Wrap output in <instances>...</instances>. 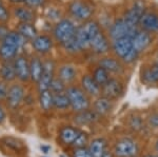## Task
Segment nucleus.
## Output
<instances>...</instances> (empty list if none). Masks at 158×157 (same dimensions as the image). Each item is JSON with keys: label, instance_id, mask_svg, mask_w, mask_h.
Segmentation results:
<instances>
[{"label": "nucleus", "instance_id": "29", "mask_svg": "<svg viewBox=\"0 0 158 157\" xmlns=\"http://www.w3.org/2000/svg\"><path fill=\"white\" fill-rule=\"evenodd\" d=\"M142 80L149 85L158 82V63H154L144 71L142 74Z\"/></svg>", "mask_w": 158, "mask_h": 157}, {"label": "nucleus", "instance_id": "38", "mask_svg": "<svg viewBox=\"0 0 158 157\" xmlns=\"http://www.w3.org/2000/svg\"><path fill=\"white\" fill-rule=\"evenodd\" d=\"M9 18H10V14L7 12V10L3 6V3H0V21L6 22Z\"/></svg>", "mask_w": 158, "mask_h": 157}, {"label": "nucleus", "instance_id": "28", "mask_svg": "<svg viewBox=\"0 0 158 157\" xmlns=\"http://www.w3.org/2000/svg\"><path fill=\"white\" fill-rule=\"evenodd\" d=\"M17 52H18V50L16 48L12 47V45L3 43V42L0 45V57L4 61H12L13 59H15Z\"/></svg>", "mask_w": 158, "mask_h": 157}, {"label": "nucleus", "instance_id": "42", "mask_svg": "<svg viewBox=\"0 0 158 157\" xmlns=\"http://www.w3.org/2000/svg\"><path fill=\"white\" fill-rule=\"evenodd\" d=\"M140 126H141V123H140V119L139 118H133L132 119V122H131V126L133 129H139Z\"/></svg>", "mask_w": 158, "mask_h": 157}, {"label": "nucleus", "instance_id": "39", "mask_svg": "<svg viewBox=\"0 0 158 157\" xmlns=\"http://www.w3.org/2000/svg\"><path fill=\"white\" fill-rule=\"evenodd\" d=\"M23 2L31 9H34V7H38L41 6L44 2V0H23Z\"/></svg>", "mask_w": 158, "mask_h": 157}, {"label": "nucleus", "instance_id": "12", "mask_svg": "<svg viewBox=\"0 0 158 157\" xmlns=\"http://www.w3.org/2000/svg\"><path fill=\"white\" fill-rule=\"evenodd\" d=\"M24 96V90L21 85H14L7 91L6 99L9 107L12 109H16L21 102L22 98Z\"/></svg>", "mask_w": 158, "mask_h": 157}, {"label": "nucleus", "instance_id": "40", "mask_svg": "<svg viewBox=\"0 0 158 157\" xmlns=\"http://www.w3.org/2000/svg\"><path fill=\"white\" fill-rule=\"evenodd\" d=\"M7 91H9V89H7L6 83H0V99H3L6 97Z\"/></svg>", "mask_w": 158, "mask_h": 157}, {"label": "nucleus", "instance_id": "37", "mask_svg": "<svg viewBox=\"0 0 158 157\" xmlns=\"http://www.w3.org/2000/svg\"><path fill=\"white\" fill-rule=\"evenodd\" d=\"M74 157H92V155L85 148H77L74 152Z\"/></svg>", "mask_w": 158, "mask_h": 157}, {"label": "nucleus", "instance_id": "22", "mask_svg": "<svg viewBox=\"0 0 158 157\" xmlns=\"http://www.w3.org/2000/svg\"><path fill=\"white\" fill-rule=\"evenodd\" d=\"M112 109V101L109 98L99 97L97 100L94 102V111L98 114V115H106L108 114Z\"/></svg>", "mask_w": 158, "mask_h": 157}, {"label": "nucleus", "instance_id": "49", "mask_svg": "<svg viewBox=\"0 0 158 157\" xmlns=\"http://www.w3.org/2000/svg\"><path fill=\"white\" fill-rule=\"evenodd\" d=\"M156 151L158 152V140H157V143H156Z\"/></svg>", "mask_w": 158, "mask_h": 157}, {"label": "nucleus", "instance_id": "10", "mask_svg": "<svg viewBox=\"0 0 158 157\" xmlns=\"http://www.w3.org/2000/svg\"><path fill=\"white\" fill-rule=\"evenodd\" d=\"M134 48H133V43H132L131 37H122L119 38V39L114 40L113 42L114 52L121 59H123Z\"/></svg>", "mask_w": 158, "mask_h": 157}, {"label": "nucleus", "instance_id": "19", "mask_svg": "<svg viewBox=\"0 0 158 157\" xmlns=\"http://www.w3.org/2000/svg\"><path fill=\"white\" fill-rule=\"evenodd\" d=\"M14 15L20 22H31L32 23L33 20L35 19V14L31 7H16L14 11Z\"/></svg>", "mask_w": 158, "mask_h": 157}, {"label": "nucleus", "instance_id": "15", "mask_svg": "<svg viewBox=\"0 0 158 157\" xmlns=\"http://www.w3.org/2000/svg\"><path fill=\"white\" fill-rule=\"evenodd\" d=\"M139 24L147 32L158 31V15L155 13H144L140 19Z\"/></svg>", "mask_w": 158, "mask_h": 157}, {"label": "nucleus", "instance_id": "23", "mask_svg": "<svg viewBox=\"0 0 158 157\" xmlns=\"http://www.w3.org/2000/svg\"><path fill=\"white\" fill-rule=\"evenodd\" d=\"M0 75H1L2 79L6 80V81H12V80H14L17 77L14 62L4 61L2 63L1 69H0Z\"/></svg>", "mask_w": 158, "mask_h": 157}, {"label": "nucleus", "instance_id": "18", "mask_svg": "<svg viewBox=\"0 0 158 157\" xmlns=\"http://www.w3.org/2000/svg\"><path fill=\"white\" fill-rule=\"evenodd\" d=\"M43 70V62L38 57H33L30 61V75L33 81L38 82Z\"/></svg>", "mask_w": 158, "mask_h": 157}, {"label": "nucleus", "instance_id": "21", "mask_svg": "<svg viewBox=\"0 0 158 157\" xmlns=\"http://www.w3.org/2000/svg\"><path fill=\"white\" fill-rule=\"evenodd\" d=\"M98 114L95 111H89L88 109L85 111L78 112L77 115L75 116V121L79 125H89V123L94 122L97 120Z\"/></svg>", "mask_w": 158, "mask_h": 157}, {"label": "nucleus", "instance_id": "6", "mask_svg": "<svg viewBox=\"0 0 158 157\" xmlns=\"http://www.w3.org/2000/svg\"><path fill=\"white\" fill-rule=\"evenodd\" d=\"M137 145L130 138H123L116 143L114 152L117 157H133L137 153Z\"/></svg>", "mask_w": 158, "mask_h": 157}, {"label": "nucleus", "instance_id": "50", "mask_svg": "<svg viewBox=\"0 0 158 157\" xmlns=\"http://www.w3.org/2000/svg\"><path fill=\"white\" fill-rule=\"evenodd\" d=\"M60 157H68V156H65V155H60Z\"/></svg>", "mask_w": 158, "mask_h": 157}, {"label": "nucleus", "instance_id": "14", "mask_svg": "<svg viewBox=\"0 0 158 157\" xmlns=\"http://www.w3.org/2000/svg\"><path fill=\"white\" fill-rule=\"evenodd\" d=\"M32 45L35 49V51H37L38 53L45 54V53H49L52 50L53 41L47 35H37L32 40Z\"/></svg>", "mask_w": 158, "mask_h": 157}, {"label": "nucleus", "instance_id": "24", "mask_svg": "<svg viewBox=\"0 0 158 157\" xmlns=\"http://www.w3.org/2000/svg\"><path fill=\"white\" fill-rule=\"evenodd\" d=\"M19 34H21L25 39L33 40L37 36V30L31 22H21L18 25V31Z\"/></svg>", "mask_w": 158, "mask_h": 157}, {"label": "nucleus", "instance_id": "32", "mask_svg": "<svg viewBox=\"0 0 158 157\" xmlns=\"http://www.w3.org/2000/svg\"><path fill=\"white\" fill-rule=\"evenodd\" d=\"M75 38L77 40L78 44L80 45L81 50L85 49V48L90 47V38H89L88 34L85 33V29L83 27H79L76 29V32H75Z\"/></svg>", "mask_w": 158, "mask_h": 157}, {"label": "nucleus", "instance_id": "25", "mask_svg": "<svg viewBox=\"0 0 158 157\" xmlns=\"http://www.w3.org/2000/svg\"><path fill=\"white\" fill-rule=\"evenodd\" d=\"M78 134L79 131L76 130V129L71 128V126H64L60 130L59 137L63 143L69 145V143H73V141L76 139Z\"/></svg>", "mask_w": 158, "mask_h": 157}, {"label": "nucleus", "instance_id": "44", "mask_svg": "<svg viewBox=\"0 0 158 157\" xmlns=\"http://www.w3.org/2000/svg\"><path fill=\"white\" fill-rule=\"evenodd\" d=\"M4 118H6V113H4L3 109L0 107V123H1L2 121L4 120Z\"/></svg>", "mask_w": 158, "mask_h": 157}, {"label": "nucleus", "instance_id": "16", "mask_svg": "<svg viewBox=\"0 0 158 157\" xmlns=\"http://www.w3.org/2000/svg\"><path fill=\"white\" fill-rule=\"evenodd\" d=\"M25 40L27 39L21 34H19L18 32H9L6 34V36L3 38L2 42L9 45H12V47L16 48L17 50H19L24 45Z\"/></svg>", "mask_w": 158, "mask_h": 157}, {"label": "nucleus", "instance_id": "20", "mask_svg": "<svg viewBox=\"0 0 158 157\" xmlns=\"http://www.w3.org/2000/svg\"><path fill=\"white\" fill-rule=\"evenodd\" d=\"M106 143L102 138L94 139L91 143L89 151H90L92 157H102L103 154L106 153Z\"/></svg>", "mask_w": 158, "mask_h": 157}, {"label": "nucleus", "instance_id": "36", "mask_svg": "<svg viewBox=\"0 0 158 157\" xmlns=\"http://www.w3.org/2000/svg\"><path fill=\"white\" fill-rule=\"evenodd\" d=\"M86 143H88V136L85 133H81V132H79L78 136L73 141V145L76 148H85Z\"/></svg>", "mask_w": 158, "mask_h": 157}, {"label": "nucleus", "instance_id": "26", "mask_svg": "<svg viewBox=\"0 0 158 157\" xmlns=\"http://www.w3.org/2000/svg\"><path fill=\"white\" fill-rule=\"evenodd\" d=\"M76 77V70L73 65L65 64L62 65L59 70V78L64 83L73 81Z\"/></svg>", "mask_w": 158, "mask_h": 157}, {"label": "nucleus", "instance_id": "9", "mask_svg": "<svg viewBox=\"0 0 158 157\" xmlns=\"http://www.w3.org/2000/svg\"><path fill=\"white\" fill-rule=\"evenodd\" d=\"M14 67L16 71V76L21 81H27L31 78L30 75V62L27 57L17 56L14 60Z\"/></svg>", "mask_w": 158, "mask_h": 157}, {"label": "nucleus", "instance_id": "8", "mask_svg": "<svg viewBox=\"0 0 158 157\" xmlns=\"http://www.w3.org/2000/svg\"><path fill=\"white\" fill-rule=\"evenodd\" d=\"M101 91L104 97L109 98V99H116L123 92V88L122 85L117 79H109L106 85L101 87Z\"/></svg>", "mask_w": 158, "mask_h": 157}, {"label": "nucleus", "instance_id": "41", "mask_svg": "<svg viewBox=\"0 0 158 157\" xmlns=\"http://www.w3.org/2000/svg\"><path fill=\"white\" fill-rule=\"evenodd\" d=\"M150 125L154 128H158V114H153L149 119Z\"/></svg>", "mask_w": 158, "mask_h": 157}, {"label": "nucleus", "instance_id": "11", "mask_svg": "<svg viewBox=\"0 0 158 157\" xmlns=\"http://www.w3.org/2000/svg\"><path fill=\"white\" fill-rule=\"evenodd\" d=\"M152 37L147 31H137L135 35L132 37V43H133V48L138 53L142 52L151 44Z\"/></svg>", "mask_w": 158, "mask_h": 157}, {"label": "nucleus", "instance_id": "35", "mask_svg": "<svg viewBox=\"0 0 158 157\" xmlns=\"http://www.w3.org/2000/svg\"><path fill=\"white\" fill-rule=\"evenodd\" d=\"M50 91L53 94L63 93L65 91L64 82H63L60 78H53L52 82H51V85H50Z\"/></svg>", "mask_w": 158, "mask_h": 157}, {"label": "nucleus", "instance_id": "34", "mask_svg": "<svg viewBox=\"0 0 158 157\" xmlns=\"http://www.w3.org/2000/svg\"><path fill=\"white\" fill-rule=\"evenodd\" d=\"M82 27H83V29H85V33L88 34L89 38H90V41H91L92 38L95 36L98 32L101 31L100 27H99L96 21H88V22H85Z\"/></svg>", "mask_w": 158, "mask_h": 157}, {"label": "nucleus", "instance_id": "17", "mask_svg": "<svg viewBox=\"0 0 158 157\" xmlns=\"http://www.w3.org/2000/svg\"><path fill=\"white\" fill-rule=\"evenodd\" d=\"M81 83H82V87L85 89V91L86 93H89L90 95L93 96H97L100 94L101 91V87L99 85H97V82L94 80V78L90 75H85L82 77V80H81Z\"/></svg>", "mask_w": 158, "mask_h": 157}, {"label": "nucleus", "instance_id": "1", "mask_svg": "<svg viewBox=\"0 0 158 157\" xmlns=\"http://www.w3.org/2000/svg\"><path fill=\"white\" fill-rule=\"evenodd\" d=\"M69 100H70V105L76 112H81L89 109L90 102H89L88 97L85 96V92L81 91L79 88L71 87L68 90H65Z\"/></svg>", "mask_w": 158, "mask_h": 157}, {"label": "nucleus", "instance_id": "5", "mask_svg": "<svg viewBox=\"0 0 158 157\" xmlns=\"http://www.w3.org/2000/svg\"><path fill=\"white\" fill-rule=\"evenodd\" d=\"M54 70L55 64L52 60H47L43 62V70L40 79L38 80V90L39 92L45 90H50V85L54 78Z\"/></svg>", "mask_w": 158, "mask_h": 157}, {"label": "nucleus", "instance_id": "45", "mask_svg": "<svg viewBox=\"0 0 158 157\" xmlns=\"http://www.w3.org/2000/svg\"><path fill=\"white\" fill-rule=\"evenodd\" d=\"M41 150L43 151V153H49L50 147H47V146H41Z\"/></svg>", "mask_w": 158, "mask_h": 157}, {"label": "nucleus", "instance_id": "13", "mask_svg": "<svg viewBox=\"0 0 158 157\" xmlns=\"http://www.w3.org/2000/svg\"><path fill=\"white\" fill-rule=\"evenodd\" d=\"M90 47L96 54H103V53H106L109 51L110 45L106 35L100 31L91 39Z\"/></svg>", "mask_w": 158, "mask_h": 157}, {"label": "nucleus", "instance_id": "33", "mask_svg": "<svg viewBox=\"0 0 158 157\" xmlns=\"http://www.w3.org/2000/svg\"><path fill=\"white\" fill-rule=\"evenodd\" d=\"M93 78L97 85H99L100 87H102L103 85H106L108 82V80L110 79L109 77V72L106 70H104L103 68L98 67L96 68L95 71H94V74H93Z\"/></svg>", "mask_w": 158, "mask_h": 157}, {"label": "nucleus", "instance_id": "48", "mask_svg": "<svg viewBox=\"0 0 158 157\" xmlns=\"http://www.w3.org/2000/svg\"><path fill=\"white\" fill-rule=\"evenodd\" d=\"M147 157H158V156H156V155H148Z\"/></svg>", "mask_w": 158, "mask_h": 157}, {"label": "nucleus", "instance_id": "43", "mask_svg": "<svg viewBox=\"0 0 158 157\" xmlns=\"http://www.w3.org/2000/svg\"><path fill=\"white\" fill-rule=\"evenodd\" d=\"M7 33H9V31L6 30V27H0V39H1V41L3 40V38L6 36Z\"/></svg>", "mask_w": 158, "mask_h": 157}, {"label": "nucleus", "instance_id": "46", "mask_svg": "<svg viewBox=\"0 0 158 157\" xmlns=\"http://www.w3.org/2000/svg\"><path fill=\"white\" fill-rule=\"evenodd\" d=\"M102 157H113L112 156V154L111 153H108V152H106V153L103 154V156Z\"/></svg>", "mask_w": 158, "mask_h": 157}, {"label": "nucleus", "instance_id": "4", "mask_svg": "<svg viewBox=\"0 0 158 157\" xmlns=\"http://www.w3.org/2000/svg\"><path fill=\"white\" fill-rule=\"evenodd\" d=\"M69 11H70L71 15L74 18L78 19V20H89L91 18L92 14H93V9L89 6V4L85 3L82 1H73L72 3L69 6Z\"/></svg>", "mask_w": 158, "mask_h": 157}, {"label": "nucleus", "instance_id": "7", "mask_svg": "<svg viewBox=\"0 0 158 157\" xmlns=\"http://www.w3.org/2000/svg\"><path fill=\"white\" fill-rule=\"evenodd\" d=\"M144 14V4L142 1H136L134 3V6L130 10L126 12L123 16V19L126 20V22L131 27H136L137 24H139L140 19H141L142 15Z\"/></svg>", "mask_w": 158, "mask_h": 157}, {"label": "nucleus", "instance_id": "31", "mask_svg": "<svg viewBox=\"0 0 158 157\" xmlns=\"http://www.w3.org/2000/svg\"><path fill=\"white\" fill-rule=\"evenodd\" d=\"M39 102H40V107L44 111L51 110V108L53 107V93L50 90H45L40 92Z\"/></svg>", "mask_w": 158, "mask_h": 157}, {"label": "nucleus", "instance_id": "2", "mask_svg": "<svg viewBox=\"0 0 158 157\" xmlns=\"http://www.w3.org/2000/svg\"><path fill=\"white\" fill-rule=\"evenodd\" d=\"M75 32L76 27L73 22L68 19H63L56 24L54 29V36L56 40L63 45L70 39H72L75 35Z\"/></svg>", "mask_w": 158, "mask_h": 157}, {"label": "nucleus", "instance_id": "30", "mask_svg": "<svg viewBox=\"0 0 158 157\" xmlns=\"http://www.w3.org/2000/svg\"><path fill=\"white\" fill-rule=\"evenodd\" d=\"M53 107L56 109H67L70 107V100H69L68 96L65 93H57V94H53Z\"/></svg>", "mask_w": 158, "mask_h": 157}, {"label": "nucleus", "instance_id": "27", "mask_svg": "<svg viewBox=\"0 0 158 157\" xmlns=\"http://www.w3.org/2000/svg\"><path fill=\"white\" fill-rule=\"evenodd\" d=\"M99 67L103 68L104 70H106L110 73H117L121 70V65L120 63L117 61L114 58H102V59L99 61Z\"/></svg>", "mask_w": 158, "mask_h": 157}, {"label": "nucleus", "instance_id": "47", "mask_svg": "<svg viewBox=\"0 0 158 157\" xmlns=\"http://www.w3.org/2000/svg\"><path fill=\"white\" fill-rule=\"evenodd\" d=\"M13 2H23V0H12Z\"/></svg>", "mask_w": 158, "mask_h": 157}, {"label": "nucleus", "instance_id": "3", "mask_svg": "<svg viewBox=\"0 0 158 157\" xmlns=\"http://www.w3.org/2000/svg\"><path fill=\"white\" fill-rule=\"evenodd\" d=\"M137 32L136 27H131L126 22L123 18L118 19L110 27V36L113 40L119 39L122 37H133Z\"/></svg>", "mask_w": 158, "mask_h": 157}]
</instances>
